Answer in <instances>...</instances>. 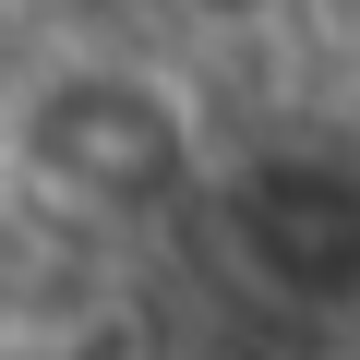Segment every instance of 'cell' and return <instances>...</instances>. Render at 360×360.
Returning a JSON list of instances; mask_svg holds the SVG:
<instances>
[{
  "mask_svg": "<svg viewBox=\"0 0 360 360\" xmlns=\"http://www.w3.org/2000/svg\"><path fill=\"white\" fill-rule=\"evenodd\" d=\"M0 360H96L84 336H0Z\"/></svg>",
  "mask_w": 360,
  "mask_h": 360,
  "instance_id": "cell-3",
  "label": "cell"
},
{
  "mask_svg": "<svg viewBox=\"0 0 360 360\" xmlns=\"http://www.w3.org/2000/svg\"><path fill=\"white\" fill-rule=\"evenodd\" d=\"M324 360H360V312H348V324H324Z\"/></svg>",
  "mask_w": 360,
  "mask_h": 360,
  "instance_id": "cell-5",
  "label": "cell"
},
{
  "mask_svg": "<svg viewBox=\"0 0 360 360\" xmlns=\"http://www.w3.org/2000/svg\"><path fill=\"white\" fill-rule=\"evenodd\" d=\"M168 360H276V348H252V336H193V348H168Z\"/></svg>",
  "mask_w": 360,
  "mask_h": 360,
  "instance_id": "cell-4",
  "label": "cell"
},
{
  "mask_svg": "<svg viewBox=\"0 0 360 360\" xmlns=\"http://www.w3.org/2000/svg\"><path fill=\"white\" fill-rule=\"evenodd\" d=\"M205 252L288 324H348L360 312V144L336 132H264L217 144L193 205Z\"/></svg>",
  "mask_w": 360,
  "mask_h": 360,
  "instance_id": "cell-2",
  "label": "cell"
},
{
  "mask_svg": "<svg viewBox=\"0 0 360 360\" xmlns=\"http://www.w3.org/2000/svg\"><path fill=\"white\" fill-rule=\"evenodd\" d=\"M205 156H217V120H205L193 72H168L144 49H60L0 96V168L60 229H156V217H180Z\"/></svg>",
  "mask_w": 360,
  "mask_h": 360,
  "instance_id": "cell-1",
  "label": "cell"
}]
</instances>
